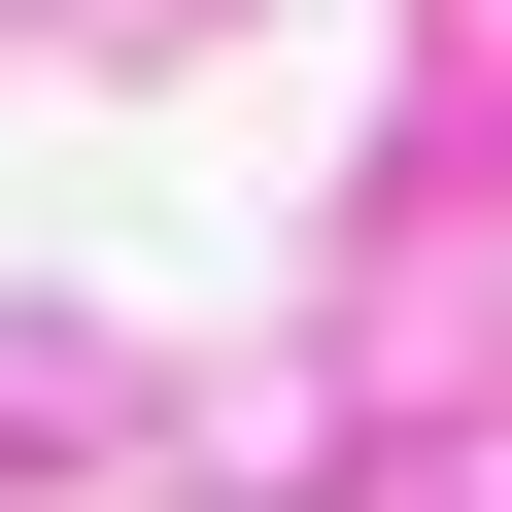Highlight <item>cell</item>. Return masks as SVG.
<instances>
[]
</instances>
